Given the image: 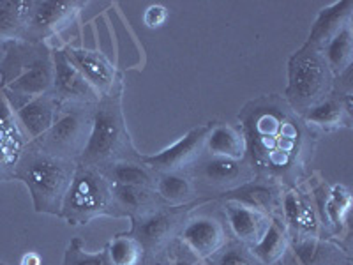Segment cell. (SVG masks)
Here are the masks:
<instances>
[{
	"label": "cell",
	"mask_w": 353,
	"mask_h": 265,
	"mask_svg": "<svg viewBox=\"0 0 353 265\" xmlns=\"http://www.w3.org/2000/svg\"><path fill=\"white\" fill-rule=\"evenodd\" d=\"M279 217L285 223L290 237H321V223L316 205L301 186L285 189Z\"/></svg>",
	"instance_id": "cell-15"
},
{
	"label": "cell",
	"mask_w": 353,
	"mask_h": 265,
	"mask_svg": "<svg viewBox=\"0 0 353 265\" xmlns=\"http://www.w3.org/2000/svg\"><path fill=\"white\" fill-rule=\"evenodd\" d=\"M223 214L226 217L230 237L245 248H253L260 242L272 219L261 210L235 200H223Z\"/></svg>",
	"instance_id": "cell-16"
},
{
	"label": "cell",
	"mask_w": 353,
	"mask_h": 265,
	"mask_svg": "<svg viewBox=\"0 0 353 265\" xmlns=\"http://www.w3.org/2000/svg\"><path fill=\"white\" fill-rule=\"evenodd\" d=\"M350 96L352 94H337L334 90L327 99L305 112L302 119L318 137H320V132H334L343 128H350V122H352Z\"/></svg>",
	"instance_id": "cell-18"
},
{
	"label": "cell",
	"mask_w": 353,
	"mask_h": 265,
	"mask_svg": "<svg viewBox=\"0 0 353 265\" xmlns=\"http://www.w3.org/2000/svg\"><path fill=\"white\" fill-rule=\"evenodd\" d=\"M152 265H205V262L200 260L181 239L176 237L157 257L152 258Z\"/></svg>",
	"instance_id": "cell-33"
},
{
	"label": "cell",
	"mask_w": 353,
	"mask_h": 265,
	"mask_svg": "<svg viewBox=\"0 0 353 265\" xmlns=\"http://www.w3.org/2000/svg\"><path fill=\"white\" fill-rule=\"evenodd\" d=\"M179 239L188 246L200 260H207L216 255L230 241L228 226L209 214L189 216L182 226Z\"/></svg>",
	"instance_id": "cell-13"
},
{
	"label": "cell",
	"mask_w": 353,
	"mask_h": 265,
	"mask_svg": "<svg viewBox=\"0 0 353 265\" xmlns=\"http://www.w3.org/2000/svg\"><path fill=\"white\" fill-rule=\"evenodd\" d=\"M64 53L69 59V62L81 72V77L88 84L96 88V92L101 97L110 96L115 90L122 88V81L119 78L117 68L99 50L65 46Z\"/></svg>",
	"instance_id": "cell-14"
},
{
	"label": "cell",
	"mask_w": 353,
	"mask_h": 265,
	"mask_svg": "<svg viewBox=\"0 0 353 265\" xmlns=\"http://www.w3.org/2000/svg\"><path fill=\"white\" fill-rule=\"evenodd\" d=\"M323 57H325L327 64H329L330 71L336 78L345 75L348 69H352L353 62V32L352 25L343 28L341 32L337 34L325 48L321 50Z\"/></svg>",
	"instance_id": "cell-30"
},
{
	"label": "cell",
	"mask_w": 353,
	"mask_h": 265,
	"mask_svg": "<svg viewBox=\"0 0 353 265\" xmlns=\"http://www.w3.org/2000/svg\"><path fill=\"white\" fill-rule=\"evenodd\" d=\"M112 265H143L147 260L145 249L129 233H119L106 244Z\"/></svg>",
	"instance_id": "cell-31"
},
{
	"label": "cell",
	"mask_w": 353,
	"mask_h": 265,
	"mask_svg": "<svg viewBox=\"0 0 353 265\" xmlns=\"http://www.w3.org/2000/svg\"><path fill=\"white\" fill-rule=\"evenodd\" d=\"M353 2L352 0H341L336 4L329 6L318 14L311 34H309L307 44L316 50H323L343 28L352 25Z\"/></svg>",
	"instance_id": "cell-21"
},
{
	"label": "cell",
	"mask_w": 353,
	"mask_h": 265,
	"mask_svg": "<svg viewBox=\"0 0 353 265\" xmlns=\"http://www.w3.org/2000/svg\"><path fill=\"white\" fill-rule=\"evenodd\" d=\"M53 66H55V77H53L52 94L59 101V105L94 106L101 99L96 88L69 62L64 50H53Z\"/></svg>",
	"instance_id": "cell-12"
},
{
	"label": "cell",
	"mask_w": 353,
	"mask_h": 265,
	"mask_svg": "<svg viewBox=\"0 0 353 265\" xmlns=\"http://www.w3.org/2000/svg\"><path fill=\"white\" fill-rule=\"evenodd\" d=\"M209 124L193 128L165 150L152 156H141V161L156 175L168 172H188L205 154V140L209 135Z\"/></svg>",
	"instance_id": "cell-11"
},
{
	"label": "cell",
	"mask_w": 353,
	"mask_h": 265,
	"mask_svg": "<svg viewBox=\"0 0 353 265\" xmlns=\"http://www.w3.org/2000/svg\"><path fill=\"white\" fill-rule=\"evenodd\" d=\"M122 88L101 97L92 110V129L87 147L78 165L105 170L117 161L138 159L141 154L134 149L122 112Z\"/></svg>",
	"instance_id": "cell-4"
},
{
	"label": "cell",
	"mask_w": 353,
	"mask_h": 265,
	"mask_svg": "<svg viewBox=\"0 0 353 265\" xmlns=\"http://www.w3.org/2000/svg\"><path fill=\"white\" fill-rule=\"evenodd\" d=\"M245 138V159L258 179L283 189L297 188L313 159L318 135L283 96L249 101L239 113Z\"/></svg>",
	"instance_id": "cell-1"
},
{
	"label": "cell",
	"mask_w": 353,
	"mask_h": 265,
	"mask_svg": "<svg viewBox=\"0 0 353 265\" xmlns=\"http://www.w3.org/2000/svg\"><path fill=\"white\" fill-rule=\"evenodd\" d=\"M249 249L261 265L283 264L286 255L290 253V233L281 217H272L260 242Z\"/></svg>",
	"instance_id": "cell-25"
},
{
	"label": "cell",
	"mask_w": 353,
	"mask_h": 265,
	"mask_svg": "<svg viewBox=\"0 0 353 265\" xmlns=\"http://www.w3.org/2000/svg\"><path fill=\"white\" fill-rule=\"evenodd\" d=\"M23 147L18 121L9 112L8 99L0 96V179H11Z\"/></svg>",
	"instance_id": "cell-20"
},
{
	"label": "cell",
	"mask_w": 353,
	"mask_h": 265,
	"mask_svg": "<svg viewBox=\"0 0 353 265\" xmlns=\"http://www.w3.org/2000/svg\"><path fill=\"white\" fill-rule=\"evenodd\" d=\"M32 0H0V43L23 41Z\"/></svg>",
	"instance_id": "cell-29"
},
{
	"label": "cell",
	"mask_w": 353,
	"mask_h": 265,
	"mask_svg": "<svg viewBox=\"0 0 353 265\" xmlns=\"http://www.w3.org/2000/svg\"><path fill=\"white\" fill-rule=\"evenodd\" d=\"M62 265H112V262H110L106 248L97 253H88L83 248V242L74 237L65 249Z\"/></svg>",
	"instance_id": "cell-34"
},
{
	"label": "cell",
	"mask_w": 353,
	"mask_h": 265,
	"mask_svg": "<svg viewBox=\"0 0 353 265\" xmlns=\"http://www.w3.org/2000/svg\"><path fill=\"white\" fill-rule=\"evenodd\" d=\"M96 106V105H94ZM88 105H61L52 128L28 144L64 159L78 161L87 147L92 129V110Z\"/></svg>",
	"instance_id": "cell-7"
},
{
	"label": "cell",
	"mask_w": 353,
	"mask_h": 265,
	"mask_svg": "<svg viewBox=\"0 0 353 265\" xmlns=\"http://www.w3.org/2000/svg\"><path fill=\"white\" fill-rule=\"evenodd\" d=\"M295 265H352L346 249L327 237H290Z\"/></svg>",
	"instance_id": "cell-17"
},
{
	"label": "cell",
	"mask_w": 353,
	"mask_h": 265,
	"mask_svg": "<svg viewBox=\"0 0 353 265\" xmlns=\"http://www.w3.org/2000/svg\"><path fill=\"white\" fill-rule=\"evenodd\" d=\"M59 101L53 97V94H44L28 101L23 106L17 110V121L27 132L28 140L32 141L36 138L43 137L44 132L52 128L55 121L57 112H59Z\"/></svg>",
	"instance_id": "cell-22"
},
{
	"label": "cell",
	"mask_w": 353,
	"mask_h": 265,
	"mask_svg": "<svg viewBox=\"0 0 353 265\" xmlns=\"http://www.w3.org/2000/svg\"><path fill=\"white\" fill-rule=\"evenodd\" d=\"M157 197L165 205H188L193 204L200 198L194 186L193 179L189 177L188 172H168V173H157L156 179Z\"/></svg>",
	"instance_id": "cell-26"
},
{
	"label": "cell",
	"mask_w": 353,
	"mask_h": 265,
	"mask_svg": "<svg viewBox=\"0 0 353 265\" xmlns=\"http://www.w3.org/2000/svg\"><path fill=\"white\" fill-rule=\"evenodd\" d=\"M103 216L121 217L113 200L112 184L101 170L77 163L59 217L72 226H83Z\"/></svg>",
	"instance_id": "cell-6"
},
{
	"label": "cell",
	"mask_w": 353,
	"mask_h": 265,
	"mask_svg": "<svg viewBox=\"0 0 353 265\" xmlns=\"http://www.w3.org/2000/svg\"><path fill=\"white\" fill-rule=\"evenodd\" d=\"M112 184V182H110ZM113 200L121 217H137L147 214L150 210L159 209L165 205L157 197L156 189L145 188V186H122L112 184Z\"/></svg>",
	"instance_id": "cell-23"
},
{
	"label": "cell",
	"mask_w": 353,
	"mask_h": 265,
	"mask_svg": "<svg viewBox=\"0 0 353 265\" xmlns=\"http://www.w3.org/2000/svg\"><path fill=\"white\" fill-rule=\"evenodd\" d=\"M285 189L281 186L274 184L265 179H254V181L248 182L242 188L230 191V193L223 195L221 200H235L241 204L249 205L253 209L261 210L270 217H279L281 213V200Z\"/></svg>",
	"instance_id": "cell-19"
},
{
	"label": "cell",
	"mask_w": 353,
	"mask_h": 265,
	"mask_svg": "<svg viewBox=\"0 0 353 265\" xmlns=\"http://www.w3.org/2000/svg\"><path fill=\"white\" fill-rule=\"evenodd\" d=\"M21 265H41L39 255L32 253V251H30V253H27L23 257V262H21Z\"/></svg>",
	"instance_id": "cell-36"
},
{
	"label": "cell",
	"mask_w": 353,
	"mask_h": 265,
	"mask_svg": "<svg viewBox=\"0 0 353 265\" xmlns=\"http://www.w3.org/2000/svg\"><path fill=\"white\" fill-rule=\"evenodd\" d=\"M318 197H321V200L318 202V205L321 207V225H325L327 221V226L336 235L343 233V230L346 228V217L350 214V207H352V193L348 191V188H345L343 184H336L329 191L318 195Z\"/></svg>",
	"instance_id": "cell-27"
},
{
	"label": "cell",
	"mask_w": 353,
	"mask_h": 265,
	"mask_svg": "<svg viewBox=\"0 0 353 265\" xmlns=\"http://www.w3.org/2000/svg\"><path fill=\"white\" fill-rule=\"evenodd\" d=\"M209 202H214V198L201 197L193 204L176 205V207L161 205L159 209L131 217V230L128 233L140 242L147 258L152 260L170 242L179 237V233H181L182 226H184L185 219L191 216V213L196 207L209 204Z\"/></svg>",
	"instance_id": "cell-8"
},
{
	"label": "cell",
	"mask_w": 353,
	"mask_h": 265,
	"mask_svg": "<svg viewBox=\"0 0 353 265\" xmlns=\"http://www.w3.org/2000/svg\"><path fill=\"white\" fill-rule=\"evenodd\" d=\"M0 265H4V264H0Z\"/></svg>",
	"instance_id": "cell-37"
},
{
	"label": "cell",
	"mask_w": 353,
	"mask_h": 265,
	"mask_svg": "<svg viewBox=\"0 0 353 265\" xmlns=\"http://www.w3.org/2000/svg\"><path fill=\"white\" fill-rule=\"evenodd\" d=\"M188 173L193 179L196 191L205 189L212 195H217V198L256 179L253 166L249 165L245 157L230 159V157L210 156L207 153L188 170Z\"/></svg>",
	"instance_id": "cell-9"
},
{
	"label": "cell",
	"mask_w": 353,
	"mask_h": 265,
	"mask_svg": "<svg viewBox=\"0 0 353 265\" xmlns=\"http://www.w3.org/2000/svg\"><path fill=\"white\" fill-rule=\"evenodd\" d=\"M336 77L320 50L307 43L293 53L288 62V87L285 101L299 115L316 106L334 92Z\"/></svg>",
	"instance_id": "cell-5"
},
{
	"label": "cell",
	"mask_w": 353,
	"mask_h": 265,
	"mask_svg": "<svg viewBox=\"0 0 353 265\" xmlns=\"http://www.w3.org/2000/svg\"><path fill=\"white\" fill-rule=\"evenodd\" d=\"M85 6L77 0H32L23 41L44 43L74 23Z\"/></svg>",
	"instance_id": "cell-10"
},
{
	"label": "cell",
	"mask_w": 353,
	"mask_h": 265,
	"mask_svg": "<svg viewBox=\"0 0 353 265\" xmlns=\"http://www.w3.org/2000/svg\"><path fill=\"white\" fill-rule=\"evenodd\" d=\"M101 172H103V175L112 184L122 186H145V188H154L157 179L156 173L141 161V156L138 159L117 161V163L106 166Z\"/></svg>",
	"instance_id": "cell-28"
},
{
	"label": "cell",
	"mask_w": 353,
	"mask_h": 265,
	"mask_svg": "<svg viewBox=\"0 0 353 265\" xmlns=\"http://www.w3.org/2000/svg\"><path fill=\"white\" fill-rule=\"evenodd\" d=\"M209 135L205 140V153L210 156L230 157V159H244L245 138L241 126L228 122H210Z\"/></svg>",
	"instance_id": "cell-24"
},
{
	"label": "cell",
	"mask_w": 353,
	"mask_h": 265,
	"mask_svg": "<svg viewBox=\"0 0 353 265\" xmlns=\"http://www.w3.org/2000/svg\"><path fill=\"white\" fill-rule=\"evenodd\" d=\"M53 77V50L46 43L11 41L4 44L0 87L17 110L28 101L52 92Z\"/></svg>",
	"instance_id": "cell-2"
},
{
	"label": "cell",
	"mask_w": 353,
	"mask_h": 265,
	"mask_svg": "<svg viewBox=\"0 0 353 265\" xmlns=\"http://www.w3.org/2000/svg\"><path fill=\"white\" fill-rule=\"evenodd\" d=\"M77 170V161L57 157L27 144L12 177L27 186L36 213L61 216L62 202Z\"/></svg>",
	"instance_id": "cell-3"
},
{
	"label": "cell",
	"mask_w": 353,
	"mask_h": 265,
	"mask_svg": "<svg viewBox=\"0 0 353 265\" xmlns=\"http://www.w3.org/2000/svg\"><path fill=\"white\" fill-rule=\"evenodd\" d=\"M168 20V9L161 4H152L145 9L143 21L149 28H159L166 23Z\"/></svg>",
	"instance_id": "cell-35"
},
{
	"label": "cell",
	"mask_w": 353,
	"mask_h": 265,
	"mask_svg": "<svg viewBox=\"0 0 353 265\" xmlns=\"http://www.w3.org/2000/svg\"><path fill=\"white\" fill-rule=\"evenodd\" d=\"M205 265H261L253 257L251 249L245 248L241 242L230 239L223 248L205 260Z\"/></svg>",
	"instance_id": "cell-32"
}]
</instances>
